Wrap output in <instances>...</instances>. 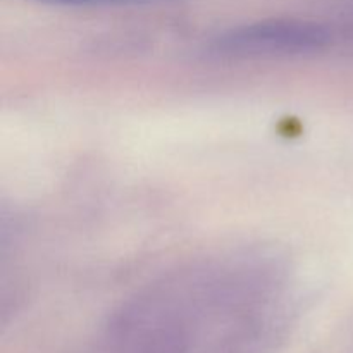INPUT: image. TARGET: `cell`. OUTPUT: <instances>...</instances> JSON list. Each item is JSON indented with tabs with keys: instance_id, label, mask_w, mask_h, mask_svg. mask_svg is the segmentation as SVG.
<instances>
[{
	"instance_id": "2",
	"label": "cell",
	"mask_w": 353,
	"mask_h": 353,
	"mask_svg": "<svg viewBox=\"0 0 353 353\" xmlns=\"http://www.w3.org/2000/svg\"><path fill=\"white\" fill-rule=\"evenodd\" d=\"M40 2L57 3V6L74 7H117V6H148V3L172 2V0H40Z\"/></svg>"
},
{
	"instance_id": "1",
	"label": "cell",
	"mask_w": 353,
	"mask_h": 353,
	"mask_svg": "<svg viewBox=\"0 0 353 353\" xmlns=\"http://www.w3.org/2000/svg\"><path fill=\"white\" fill-rule=\"evenodd\" d=\"M330 40L326 28L300 19H268L233 28L216 40L230 57H279L321 50Z\"/></svg>"
}]
</instances>
